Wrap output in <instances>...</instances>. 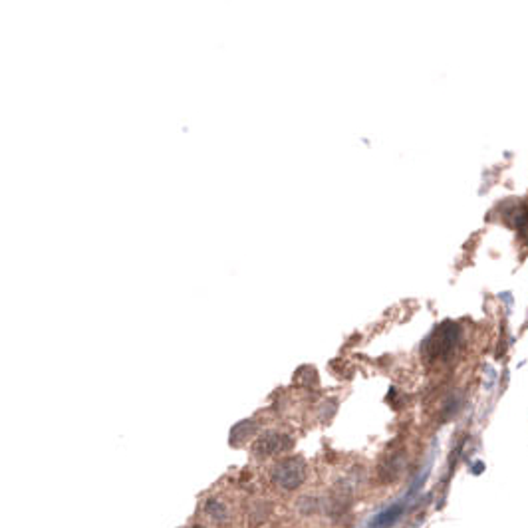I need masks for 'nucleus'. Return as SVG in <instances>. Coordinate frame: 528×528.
Segmentation results:
<instances>
[{
    "instance_id": "nucleus-1",
    "label": "nucleus",
    "mask_w": 528,
    "mask_h": 528,
    "mask_svg": "<svg viewBox=\"0 0 528 528\" xmlns=\"http://www.w3.org/2000/svg\"><path fill=\"white\" fill-rule=\"evenodd\" d=\"M278 479L282 485L286 487H296L298 482L302 481V471H300V465L298 461H288V463L280 465L278 467Z\"/></svg>"
}]
</instances>
